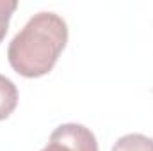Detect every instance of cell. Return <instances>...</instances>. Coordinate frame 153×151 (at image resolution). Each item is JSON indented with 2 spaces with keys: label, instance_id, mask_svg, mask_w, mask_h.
Segmentation results:
<instances>
[{
  "label": "cell",
  "instance_id": "obj_1",
  "mask_svg": "<svg viewBox=\"0 0 153 151\" xmlns=\"http://www.w3.org/2000/svg\"><path fill=\"white\" fill-rule=\"evenodd\" d=\"M68 43V25L55 13H38L13 38L7 48L11 68L25 78H39L53 70Z\"/></svg>",
  "mask_w": 153,
  "mask_h": 151
},
{
  "label": "cell",
  "instance_id": "obj_2",
  "mask_svg": "<svg viewBox=\"0 0 153 151\" xmlns=\"http://www.w3.org/2000/svg\"><path fill=\"white\" fill-rule=\"evenodd\" d=\"M41 151H98V142L84 124L66 123L52 132L48 144Z\"/></svg>",
  "mask_w": 153,
  "mask_h": 151
},
{
  "label": "cell",
  "instance_id": "obj_3",
  "mask_svg": "<svg viewBox=\"0 0 153 151\" xmlns=\"http://www.w3.org/2000/svg\"><path fill=\"white\" fill-rule=\"evenodd\" d=\"M18 105V89L13 80L0 75V121L7 119Z\"/></svg>",
  "mask_w": 153,
  "mask_h": 151
},
{
  "label": "cell",
  "instance_id": "obj_4",
  "mask_svg": "<svg viewBox=\"0 0 153 151\" xmlns=\"http://www.w3.org/2000/svg\"><path fill=\"white\" fill-rule=\"evenodd\" d=\"M112 151H153V139L143 133H128L116 141Z\"/></svg>",
  "mask_w": 153,
  "mask_h": 151
},
{
  "label": "cell",
  "instance_id": "obj_5",
  "mask_svg": "<svg viewBox=\"0 0 153 151\" xmlns=\"http://www.w3.org/2000/svg\"><path fill=\"white\" fill-rule=\"evenodd\" d=\"M18 2L16 0H0V43L4 41L7 29H9V20L13 13L16 11Z\"/></svg>",
  "mask_w": 153,
  "mask_h": 151
}]
</instances>
